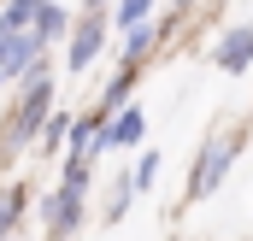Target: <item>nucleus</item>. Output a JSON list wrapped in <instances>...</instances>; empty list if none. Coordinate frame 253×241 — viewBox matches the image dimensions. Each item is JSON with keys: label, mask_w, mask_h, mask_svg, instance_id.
Returning a JSON list of instances; mask_svg holds the SVG:
<instances>
[{"label": "nucleus", "mask_w": 253, "mask_h": 241, "mask_svg": "<svg viewBox=\"0 0 253 241\" xmlns=\"http://www.w3.org/2000/svg\"><path fill=\"white\" fill-rule=\"evenodd\" d=\"M65 24H71V12H65L59 0H47V6H42V12L30 18V30H24V36H30V41L42 47V41H53V36H65Z\"/></svg>", "instance_id": "39448f33"}, {"label": "nucleus", "mask_w": 253, "mask_h": 241, "mask_svg": "<svg viewBox=\"0 0 253 241\" xmlns=\"http://www.w3.org/2000/svg\"><path fill=\"white\" fill-rule=\"evenodd\" d=\"M153 0H118V24H141Z\"/></svg>", "instance_id": "9b49d317"}, {"label": "nucleus", "mask_w": 253, "mask_h": 241, "mask_svg": "<svg viewBox=\"0 0 253 241\" xmlns=\"http://www.w3.org/2000/svg\"><path fill=\"white\" fill-rule=\"evenodd\" d=\"M153 177H159V153L147 147V153L135 159V171H129V188H135V194H147V188H153Z\"/></svg>", "instance_id": "6e6552de"}, {"label": "nucleus", "mask_w": 253, "mask_h": 241, "mask_svg": "<svg viewBox=\"0 0 253 241\" xmlns=\"http://www.w3.org/2000/svg\"><path fill=\"white\" fill-rule=\"evenodd\" d=\"M47 0H6V12H0V36H24V24L42 12Z\"/></svg>", "instance_id": "0eeeda50"}, {"label": "nucleus", "mask_w": 253, "mask_h": 241, "mask_svg": "<svg viewBox=\"0 0 253 241\" xmlns=\"http://www.w3.org/2000/svg\"><path fill=\"white\" fill-rule=\"evenodd\" d=\"M147 47H153V30H147V24H141V30H135V36H129V41H124V53H129V59H141V53H147Z\"/></svg>", "instance_id": "f8f14e48"}, {"label": "nucleus", "mask_w": 253, "mask_h": 241, "mask_svg": "<svg viewBox=\"0 0 253 241\" xmlns=\"http://www.w3.org/2000/svg\"><path fill=\"white\" fill-rule=\"evenodd\" d=\"M47 218H53V236H65V230H77V218H83V194H71V188H59V194L47 200Z\"/></svg>", "instance_id": "423d86ee"}, {"label": "nucleus", "mask_w": 253, "mask_h": 241, "mask_svg": "<svg viewBox=\"0 0 253 241\" xmlns=\"http://www.w3.org/2000/svg\"><path fill=\"white\" fill-rule=\"evenodd\" d=\"M100 41H106V18H100V12H88V18L77 24V36H71V71H88L94 53H100Z\"/></svg>", "instance_id": "7ed1b4c3"}, {"label": "nucleus", "mask_w": 253, "mask_h": 241, "mask_svg": "<svg viewBox=\"0 0 253 241\" xmlns=\"http://www.w3.org/2000/svg\"><path fill=\"white\" fill-rule=\"evenodd\" d=\"M230 159H236V141H212V147L200 153V171H194V182H189V200H206V194L224 182Z\"/></svg>", "instance_id": "f03ea898"}, {"label": "nucleus", "mask_w": 253, "mask_h": 241, "mask_svg": "<svg viewBox=\"0 0 253 241\" xmlns=\"http://www.w3.org/2000/svg\"><path fill=\"white\" fill-rule=\"evenodd\" d=\"M18 212H24V194H18V188H6V200H0V236L18 224Z\"/></svg>", "instance_id": "9d476101"}, {"label": "nucleus", "mask_w": 253, "mask_h": 241, "mask_svg": "<svg viewBox=\"0 0 253 241\" xmlns=\"http://www.w3.org/2000/svg\"><path fill=\"white\" fill-rule=\"evenodd\" d=\"M0 41H6V36H0Z\"/></svg>", "instance_id": "ddd939ff"}, {"label": "nucleus", "mask_w": 253, "mask_h": 241, "mask_svg": "<svg viewBox=\"0 0 253 241\" xmlns=\"http://www.w3.org/2000/svg\"><path fill=\"white\" fill-rule=\"evenodd\" d=\"M212 59H218V71L242 77V71L253 65V24H242V30H230V36L218 41V53H212Z\"/></svg>", "instance_id": "20e7f679"}, {"label": "nucleus", "mask_w": 253, "mask_h": 241, "mask_svg": "<svg viewBox=\"0 0 253 241\" xmlns=\"http://www.w3.org/2000/svg\"><path fill=\"white\" fill-rule=\"evenodd\" d=\"M65 129H71V118H65V112H47V123H42V147H59Z\"/></svg>", "instance_id": "1a4fd4ad"}, {"label": "nucleus", "mask_w": 253, "mask_h": 241, "mask_svg": "<svg viewBox=\"0 0 253 241\" xmlns=\"http://www.w3.org/2000/svg\"><path fill=\"white\" fill-rule=\"evenodd\" d=\"M141 135H147V112H141V106H124L106 129H94V135H88V159H100L106 147H135Z\"/></svg>", "instance_id": "f257e3e1"}]
</instances>
